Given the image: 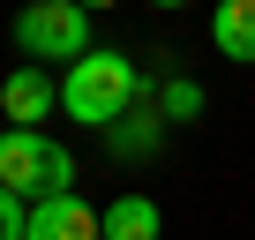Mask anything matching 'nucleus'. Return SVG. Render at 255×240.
Wrapping results in <instances>:
<instances>
[{
	"label": "nucleus",
	"instance_id": "obj_7",
	"mask_svg": "<svg viewBox=\"0 0 255 240\" xmlns=\"http://www.w3.org/2000/svg\"><path fill=\"white\" fill-rule=\"evenodd\" d=\"M158 233H165V218L150 195H113L98 210V240H158Z\"/></svg>",
	"mask_w": 255,
	"mask_h": 240
},
{
	"label": "nucleus",
	"instance_id": "obj_4",
	"mask_svg": "<svg viewBox=\"0 0 255 240\" xmlns=\"http://www.w3.org/2000/svg\"><path fill=\"white\" fill-rule=\"evenodd\" d=\"M23 240H98V210H90L75 188L38 195V203H30V218H23Z\"/></svg>",
	"mask_w": 255,
	"mask_h": 240
},
{
	"label": "nucleus",
	"instance_id": "obj_11",
	"mask_svg": "<svg viewBox=\"0 0 255 240\" xmlns=\"http://www.w3.org/2000/svg\"><path fill=\"white\" fill-rule=\"evenodd\" d=\"M83 8H120V0H83Z\"/></svg>",
	"mask_w": 255,
	"mask_h": 240
},
{
	"label": "nucleus",
	"instance_id": "obj_2",
	"mask_svg": "<svg viewBox=\"0 0 255 240\" xmlns=\"http://www.w3.org/2000/svg\"><path fill=\"white\" fill-rule=\"evenodd\" d=\"M0 180H8L23 203H38V195L75 188V158H68L45 128H15V120H8V135H0Z\"/></svg>",
	"mask_w": 255,
	"mask_h": 240
},
{
	"label": "nucleus",
	"instance_id": "obj_1",
	"mask_svg": "<svg viewBox=\"0 0 255 240\" xmlns=\"http://www.w3.org/2000/svg\"><path fill=\"white\" fill-rule=\"evenodd\" d=\"M143 90H150V83H143V68L128 60V53L90 45V53H75V60H68L60 105H68V120H75V128H113V120L135 105Z\"/></svg>",
	"mask_w": 255,
	"mask_h": 240
},
{
	"label": "nucleus",
	"instance_id": "obj_6",
	"mask_svg": "<svg viewBox=\"0 0 255 240\" xmlns=\"http://www.w3.org/2000/svg\"><path fill=\"white\" fill-rule=\"evenodd\" d=\"M143 98H150V90H143ZM143 98H135V105H128L113 128H105L113 158H150V150L165 143V113H158V105H143Z\"/></svg>",
	"mask_w": 255,
	"mask_h": 240
},
{
	"label": "nucleus",
	"instance_id": "obj_3",
	"mask_svg": "<svg viewBox=\"0 0 255 240\" xmlns=\"http://www.w3.org/2000/svg\"><path fill=\"white\" fill-rule=\"evenodd\" d=\"M15 45L30 60L68 68L75 53H90V8H83V0H30V8L15 15Z\"/></svg>",
	"mask_w": 255,
	"mask_h": 240
},
{
	"label": "nucleus",
	"instance_id": "obj_10",
	"mask_svg": "<svg viewBox=\"0 0 255 240\" xmlns=\"http://www.w3.org/2000/svg\"><path fill=\"white\" fill-rule=\"evenodd\" d=\"M23 218H30V210H23V195L0 180V240H23Z\"/></svg>",
	"mask_w": 255,
	"mask_h": 240
},
{
	"label": "nucleus",
	"instance_id": "obj_8",
	"mask_svg": "<svg viewBox=\"0 0 255 240\" xmlns=\"http://www.w3.org/2000/svg\"><path fill=\"white\" fill-rule=\"evenodd\" d=\"M210 45L240 68H255V0H218L210 8Z\"/></svg>",
	"mask_w": 255,
	"mask_h": 240
},
{
	"label": "nucleus",
	"instance_id": "obj_5",
	"mask_svg": "<svg viewBox=\"0 0 255 240\" xmlns=\"http://www.w3.org/2000/svg\"><path fill=\"white\" fill-rule=\"evenodd\" d=\"M0 113H8L15 128H45V113H60V83L45 68H15L0 83Z\"/></svg>",
	"mask_w": 255,
	"mask_h": 240
},
{
	"label": "nucleus",
	"instance_id": "obj_12",
	"mask_svg": "<svg viewBox=\"0 0 255 240\" xmlns=\"http://www.w3.org/2000/svg\"><path fill=\"white\" fill-rule=\"evenodd\" d=\"M150 8H188V0H150Z\"/></svg>",
	"mask_w": 255,
	"mask_h": 240
},
{
	"label": "nucleus",
	"instance_id": "obj_9",
	"mask_svg": "<svg viewBox=\"0 0 255 240\" xmlns=\"http://www.w3.org/2000/svg\"><path fill=\"white\" fill-rule=\"evenodd\" d=\"M158 113H165V128H188V120L203 113V90L188 75H173V83H158Z\"/></svg>",
	"mask_w": 255,
	"mask_h": 240
}]
</instances>
